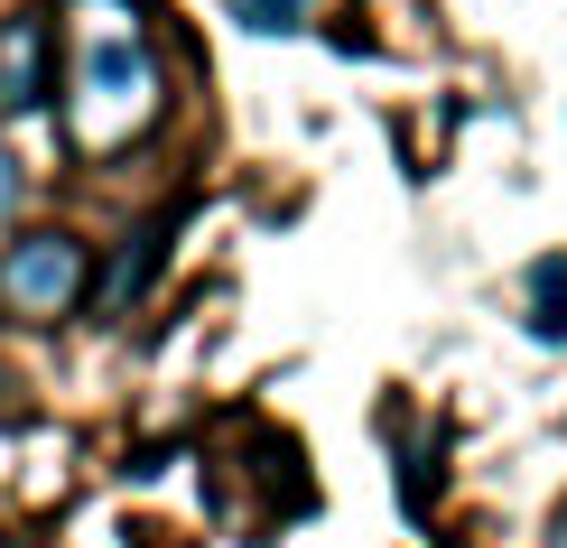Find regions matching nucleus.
Here are the masks:
<instances>
[{"mask_svg": "<svg viewBox=\"0 0 567 548\" xmlns=\"http://www.w3.org/2000/svg\"><path fill=\"white\" fill-rule=\"evenodd\" d=\"M56 103V29L47 10H10L0 19V122H29Z\"/></svg>", "mask_w": 567, "mask_h": 548, "instance_id": "7ed1b4c3", "label": "nucleus"}, {"mask_svg": "<svg viewBox=\"0 0 567 548\" xmlns=\"http://www.w3.org/2000/svg\"><path fill=\"white\" fill-rule=\"evenodd\" d=\"M558 548H567V511H558Z\"/></svg>", "mask_w": 567, "mask_h": 548, "instance_id": "6e6552de", "label": "nucleus"}, {"mask_svg": "<svg viewBox=\"0 0 567 548\" xmlns=\"http://www.w3.org/2000/svg\"><path fill=\"white\" fill-rule=\"evenodd\" d=\"M19 196H29V177H19V158H10V139H0V224L19 214Z\"/></svg>", "mask_w": 567, "mask_h": 548, "instance_id": "0eeeda50", "label": "nucleus"}, {"mask_svg": "<svg viewBox=\"0 0 567 548\" xmlns=\"http://www.w3.org/2000/svg\"><path fill=\"white\" fill-rule=\"evenodd\" d=\"M56 112L75 158H122L131 139L158 131L168 84H158L150 29L131 0H75L65 10V65H56Z\"/></svg>", "mask_w": 567, "mask_h": 548, "instance_id": "f257e3e1", "label": "nucleus"}, {"mask_svg": "<svg viewBox=\"0 0 567 548\" xmlns=\"http://www.w3.org/2000/svg\"><path fill=\"white\" fill-rule=\"evenodd\" d=\"M233 10H243L251 29H298V10H307V0H233Z\"/></svg>", "mask_w": 567, "mask_h": 548, "instance_id": "423d86ee", "label": "nucleus"}, {"mask_svg": "<svg viewBox=\"0 0 567 548\" xmlns=\"http://www.w3.org/2000/svg\"><path fill=\"white\" fill-rule=\"evenodd\" d=\"M84 289H93V251L75 232H19V242H0V317L56 325L84 307Z\"/></svg>", "mask_w": 567, "mask_h": 548, "instance_id": "f03ea898", "label": "nucleus"}, {"mask_svg": "<svg viewBox=\"0 0 567 548\" xmlns=\"http://www.w3.org/2000/svg\"><path fill=\"white\" fill-rule=\"evenodd\" d=\"M158 260H168V224H140L131 242L112 251V270H103V279L84 289V298H93V317H122V307H131V298H140V289L158 279Z\"/></svg>", "mask_w": 567, "mask_h": 548, "instance_id": "20e7f679", "label": "nucleus"}, {"mask_svg": "<svg viewBox=\"0 0 567 548\" xmlns=\"http://www.w3.org/2000/svg\"><path fill=\"white\" fill-rule=\"evenodd\" d=\"M530 335L567 344V260H539L530 270Z\"/></svg>", "mask_w": 567, "mask_h": 548, "instance_id": "39448f33", "label": "nucleus"}]
</instances>
